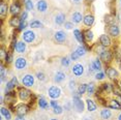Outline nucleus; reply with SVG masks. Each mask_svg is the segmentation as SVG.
I'll return each mask as SVG.
<instances>
[{
    "instance_id": "f257e3e1",
    "label": "nucleus",
    "mask_w": 121,
    "mask_h": 120,
    "mask_svg": "<svg viewBox=\"0 0 121 120\" xmlns=\"http://www.w3.org/2000/svg\"><path fill=\"white\" fill-rule=\"evenodd\" d=\"M17 94H18V97L20 99L22 102H24V103H27V102H32V99H34V95L32 94V92L30 91V90L27 88V87H24V86H22V87H18V92H17Z\"/></svg>"
},
{
    "instance_id": "f03ea898",
    "label": "nucleus",
    "mask_w": 121,
    "mask_h": 120,
    "mask_svg": "<svg viewBox=\"0 0 121 120\" xmlns=\"http://www.w3.org/2000/svg\"><path fill=\"white\" fill-rule=\"evenodd\" d=\"M81 96L82 95L80 94L78 91L77 92L73 91V106L78 113H82V112L84 111V108H85V103H84V100L82 99Z\"/></svg>"
},
{
    "instance_id": "7ed1b4c3",
    "label": "nucleus",
    "mask_w": 121,
    "mask_h": 120,
    "mask_svg": "<svg viewBox=\"0 0 121 120\" xmlns=\"http://www.w3.org/2000/svg\"><path fill=\"white\" fill-rule=\"evenodd\" d=\"M30 110V106L26 103H21L15 106V113L17 116H25Z\"/></svg>"
},
{
    "instance_id": "20e7f679",
    "label": "nucleus",
    "mask_w": 121,
    "mask_h": 120,
    "mask_svg": "<svg viewBox=\"0 0 121 120\" xmlns=\"http://www.w3.org/2000/svg\"><path fill=\"white\" fill-rule=\"evenodd\" d=\"M35 39H36V34L32 30H26L22 33V39L24 40L26 43H34Z\"/></svg>"
},
{
    "instance_id": "39448f33",
    "label": "nucleus",
    "mask_w": 121,
    "mask_h": 120,
    "mask_svg": "<svg viewBox=\"0 0 121 120\" xmlns=\"http://www.w3.org/2000/svg\"><path fill=\"white\" fill-rule=\"evenodd\" d=\"M99 58H100V60L104 62V63L109 65L112 62L113 58H114V53H113L111 50H104L103 53L99 55Z\"/></svg>"
},
{
    "instance_id": "423d86ee",
    "label": "nucleus",
    "mask_w": 121,
    "mask_h": 120,
    "mask_svg": "<svg viewBox=\"0 0 121 120\" xmlns=\"http://www.w3.org/2000/svg\"><path fill=\"white\" fill-rule=\"evenodd\" d=\"M48 95L51 99H58L61 96V89L58 86H51L48 89Z\"/></svg>"
},
{
    "instance_id": "0eeeda50",
    "label": "nucleus",
    "mask_w": 121,
    "mask_h": 120,
    "mask_svg": "<svg viewBox=\"0 0 121 120\" xmlns=\"http://www.w3.org/2000/svg\"><path fill=\"white\" fill-rule=\"evenodd\" d=\"M4 103H6L9 106L10 109H13L15 112V107H13V103H16V92L15 91H9L5 93L4 96Z\"/></svg>"
},
{
    "instance_id": "6e6552de",
    "label": "nucleus",
    "mask_w": 121,
    "mask_h": 120,
    "mask_svg": "<svg viewBox=\"0 0 121 120\" xmlns=\"http://www.w3.org/2000/svg\"><path fill=\"white\" fill-rule=\"evenodd\" d=\"M9 13L12 17L19 16L21 13V3L19 0H13V3L9 6Z\"/></svg>"
},
{
    "instance_id": "1a4fd4ad",
    "label": "nucleus",
    "mask_w": 121,
    "mask_h": 120,
    "mask_svg": "<svg viewBox=\"0 0 121 120\" xmlns=\"http://www.w3.org/2000/svg\"><path fill=\"white\" fill-rule=\"evenodd\" d=\"M34 76L30 75V73H27V75H24L23 78H22V84H23L24 87H27V88H30L34 85Z\"/></svg>"
},
{
    "instance_id": "9d476101",
    "label": "nucleus",
    "mask_w": 121,
    "mask_h": 120,
    "mask_svg": "<svg viewBox=\"0 0 121 120\" xmlns=\"http://www.w3.org/2000/svg\"><path fill=\"white\" fill-rule=\"evenodd\" d=\"M19 87V81H18V78L17 77H13L12 80L9 81L5 85V93L6 92H9V91H13L16 88Z\"/></svg>"
},
{
    "instance_id": "9b49d317",
    "label": "nucleus",
    "mask_w": 121,
    "mask_h": 120,
    "mask_svg": "<svg viewBox=\"0 0 121 120\" xmlns=\"http://www.w3.org/2000/svg\"><path fill=\"white\" fill-rule=\"evenodd\" d=\"M104 107L111 109V110H121V103L118 102L116 99H109V100L106 99Z\"/></svg>"
},
{
    "instance_id": "f8f14e48",
    "label": "nucleus",
    "mask_w": 121,
    "mask_h": 120,
    "mask_svg": "<svg viewBox=\"0 0 121 120\" xmlns=\"http://www.w3.org/2000/svg\"><path fill=\"white\" fill-rule=\"evenodd\" d=\"M27 67V59L24 57H18L15 60V69L18 70H23Z\"/></svg>"
},
{
    "instance_id": "ddd939ff",
    "label": "nucleus",
    "mask_w": 121,
    "mask_h": 120,
    "mask_svg": "<svg viewBox=\"0 0 121 120\" xmlns=\"http://www.w3.org/2000/svg\"><path fill=\"white\" fill-rule=\"evenodd\" d=\"M67 39V34L63 30H59L54 33V40L58 43H63Z\"/></svg>"
},
{
    "instance_id": "4468645a",
    "label": "nucleus",
    "mask_w": 121,
    "mask_h": 120,
    "mask_svg": "<svg viewBox=\"0 0 121 120\" xmlns=\"http://www.w3.org/2000/svg\"><path fill=\"white\" fill-rule=\"evenodd\" d=\"M84 72H85V69H84L83 64H81V63H76L71 67V73H73V75L76 76V77H81V76H83Z\"/></svg>"
},
{
    "instance_id": "2eb2a0df",
    "label": "nucleus",
    "mask_w": 121,
    "mask_h": 120,
    "mask_svg": "<svg viewBox=\"0 0 121 120\" xmlns=\"http://www.w3.org/2000/svg\"><path fill=\"white\" fill-rule=\"evenodd\" d=\"M106 73H107V76L110 80L112 81H116L118 77H119V73L117 72V69L115 67H112V66H109L106 69Z\"/></svg>"
},
{
    "instance_id": "dca6fc26",
    "label": "nucleus",
    "mask_w": 121,
    "mask_h": 120,
    "mask_svg": "<svg viewBox=\"0 0 121 120\" xmlns=\"http://www.w3.org/2000/svg\"><path fill=\"white\" fill-rule=\"evenodd\" d=\"M9 4L5 1H3V0H1V3H0V18L2 20H4L5 17L7 16V13H9Z\"/></svg>"
},
{
    "instance_id": "f3484780",
    "label": "nucleus",
    "mask_w": 121,
    "mask_h": 120,
    "mask_svg": "<svg viewBox=\"0 0 121 120\" xmlns=\"http://www.w3.org/2000/svg\"><path fill=\"white\" fill-rule=\"evenodd\" d=\"M99 43L104 48H110L112 46V40L110 39L109 35L107 34H101L99 37Z\"/></svg>"
},
{
    "instance_id": "a211bd4d",
    "label": "nucleus",
    "mask_w": 121,
    "mask_h": 120,
    "mask_svg": "<svg viewBox=\"0 0 121 120\" xmlns=\"http://www.w3.org/2000/svg\"><path fill=\"white\" fill-rule=\"evenodd\" d=\"M73 36H75V39H77V42L80 43L81 45H86L83 31H81L80 29H73Z\"/></svg>"
},
{
    "instance_id": "6ab92c4d",
    "label": "nucleus",
    "mask_w": 121,
    "mask_h": 120,
    "mask_svg": "<svg viewBox=\"0 0 121 120\" xmlns=\"http://www.w3.org/2000/svg\"><path fill=\"white\" fill-rule=\"evenodd\" d=\"M108 32H109V35H111V36L118 37L120 34V29L116 24H112V25H109L108 27Z\"/></svg>"
},
{
    "instance_id": "aec40b11",
    "label": "nucleus",
    "mask_w": 121,
    "mask_h": 120,
    "mask_svg": "<svg viewBox=\"0 0 121 120\" xmlns=\"http://www.w3.org/2000/svg\"><path fill=\"white\" fill-rule=\"evenodd\" d=\"M35 6H36V9L39 13H45V12H47V9H48L49 4L46 0H38Z\"/></svg>"
},
{
    "instance_id": "412c9836",
    "label": "nucleus",
    "mask_w": 121,
    "mask_h": 120,
    "mask_svg": "<svg viewBox=\"0 0 121 120\" xmlns=\"http://www.w3.org/2000/svg\"><path fill=\"white\" fill-rule=\"evenodd\" d=\"M94 16L92 15V13H88V15L84 16V20H83V23L84 25L86 27H91L93 24H94Z\"/></svg>"
},
{
    "instance_id": "4be33fe9",
    "label": "nucleus",
    "mask_w": 121,
    "mask_h": 120,
    "mask_svg": "<svg viewBox=\"0 0 121 120\" xmlns=\"http://www.w3.org/2000/svg\"><path fill=\"white\" fill-rule=\"evenodd\" d=\"M65 79H66V75L63 72H61V70H58L54 76V82L57 84H60V83H62V82H64Z\"/></svg>"
},
{
    "instance_id": "5701e85b",
    "label": "nucleus",
    "mask_w": 121,
    "mask_h": 120,
    "mask_svg": "<svg viewBox=\"0 0 121 120\" xmlns=\"http://www.w3.org/2000/svg\"><path fill=\"white\" fill-rule=\"evenodd\" d=\"M90 63H91V65L93 66V69H94L95 73L98 72H101V69H103V64H101L100 58H95L92 62H90Z\"/></svg>"
},
{
    "instance_id": "b1692460",
    "label": "nucleus",
    "mask_w": 121,
    "mask_h": 120,
    "mask_svg": "<svg viewBox=\"0 0 121 120\" xmlns=\"http://www.w3.org/2000/svg\"><path fill=\"white\" fill-rule=\"evenodd\" d=\"M26 49H27L26 43L24 42V40H20V42H18L17 46H16L15 51L17 52V53H19V54H24L26 52Z\"/></svg>"
},
{
    "instance_id": "393cba45",
    "label": "nucleus",
    "mask_w": 121,
    "mask_h": 120,
    "mask_svg": "<svg viewBox=\"0 0 121 120\" xmlns=\"http://www.w3.org/2000/svg\"><path fill=\"white\" fill-rule=\"evenodd\" d=\"M112 111L110 110L109 108H107V107H104L103 110L100 111V118L103 119V120H109V119H111V117H112Z\"/></svg>"
},
{
    "instance_id": "a878e982",
    "label": "nucleus",
    "mask_w": 121,
    "mask_h": 120,
    "mask_svg": "<svg viewBox=\"0 0 121 120\" xmlns=\"http://www.w3.org/2000/svg\"><path fill=\"white\" fill-rule=\"evenodd\" d=\"M83 20H84V17L80 12H75L71 15V22L73 24H80Z\"/></svg>"
},
{
    "instance_id": "bb28decb",
    "label": "nucleus",
    "mask_w": 121,
    "mask_h": 120,
    "mask_svg": "<svg viewBox=\"0 0 121 120\" xmlns=\"http://www.w3.org/2000/svg\"><path fill=\"white\" fill-rule=\"evenodd\" d=\"M37 105H38V107H39L40 109H43V110H46V109L49 108L50 103H48V100L46 99L45 96L40 95V96L38 97V99H37Z\"/></svg>"
},
{
    "instance_id": "cd10ccee",
    "label": "nucleus",
    "mask_w": 121,
    "mask_h": 120,
    "mask_svg": "<svg viewBox=\"0 0 121 120\" xmlns=\"http://www.w3.org/2000/svg\"><path fill=\"white\" fill-rule=\"evenodd\" d=\"M65 19H66V16H65L63 13H57V15L55 16V19H54L55 24H57V25H64V23L66 22Z\"/></svg>"
},
{
    "instance_id": "c85d7f7f",
    "label": "nucleus",
    "mask_w": 121,
    "mask_h": 120,
    "mask_svg": "<svg viewBox=\"0 0 121 120\" xmlns=\"http://www.w3.org/2000/svg\"><path fill=\"white\" fill-rule=\"evenodd\" d=\"M21 23V19L19 16H15V17H12L9 20V25L12 27V28H18L19 25Z\"/></svg>"
},
{
    "instance_id": "c756f323",
    "label": "nucleus",
    "mask_w": 121,
    "mask_h": 120,
    "mask_svg": "<svg viewBox=\"0 0 121 120\" xmlns=\"http://www.w3.org/2000/svg\"><path fill=\"white\" fill-rule=\"evenodd\" d=\"M85 103H86V106H87V110L89 112H94L96 109H97L96 103L91 99H87L86 100H85Z\"/></svg>"
},
{
    "instance_id": "7c9ffc66",
    "label": "nucleus",
    "mask_w": 121,
    "mask_h": 120,
    "mask_svg": "<svg viewBox=\"0 0 121 120\" xmlns=\"http://www.w3.org/2000/svg\"><path fill=\"white\" fill-rule=\"evenodd\" d=\"M83 33H84V39H85V42H86V43H91L93 40V39H94V34H93V32L90 29L84 30Z\"/></svg>"
},
{
    "instance_id": "2f4dec72",
    "label": "nucleus",
    "mask_w": 121,
    "mask_h": 120,
    "mask_svg": "<svg viewBox=\"0 0 121 120\" xmlns=\"http://www.w3.org/2000/svg\"><path fill=\"white\" fill-rule=\"evenodd\" d=\"M1 115L6 120H12V112L9 111V108L1 107Z\"/></svg>"
},
{
    "instance_id": "473e14b6",
    "label": "nucleus",
    "mask_w": 121,
    "mask_h": 120,
    "mask_svg": "<svg viewBox=\"0 0 121 120\" xmlns=\"http://www.w3.org/2000/svg\"><path fill=\"white\" fill-rule=\"evenodd\" d=\"M96 86H95V84L93 83V82H90V83H88L87 84V92L86 93L88 95H93V94H95V91H96Z\"/></svg>"
},
{
    "instance_id": "72a5a7b5",
    "label": "nucleus",
    "mask_w": 121,
    "mask_h": 120,
    "mask_svg": "<svg viewBox=\"0 0 121 120\" xmlns=\"http://www.w3.org/2000/svg\"><path fill=\"white\" fill-rule=\"evenodd\" d=\"M87 51H88V49H87V47L85 45H80L78 48H77V50H76V52H77V54L80 56V57H82V56H85L86 55V53H87Z\"/></svg>"
},
{
    "instance_id": "f704fd0d",
    "label": "nucleus",
    "mask_w": 121,
    "mask_h": 120,
    "mask_svg": "<svg viewBox=\"0 0 121 120\" xmlns=\"http://www.w3.org/2000/svg\"><path fill=\"white\" fill-rule=\"evenodd\" d=\"M29 26L31 27V28L37 29V28H42V27H43V23H42V22H40L39 20H37V19H34V20L30 21Z\"/></svg>"
},
{
    "instance_id": "c9c22d12",
    "label": "nucleus",
    "mask_w": 121,
    "mask_h": 120,
    "mask_svg": "<svg viewBox=\"0 0 121 120\" xmlns=\"http://www.w3.org/2000/svg\"><path fill=\"white\" fill-rule=\"evenodd\" d=\"M0 79H1V82H4L5 78L7 77V69L5 67V65L3 62H1V69H0Z\"/></svg>"
},
{
    "instance_id": "e433bc0d",
    "label": "nucleus",
    "mask_w": 121,
    "mask_h": 120,
    "mask_svg": "<svg viewBox=\"0 0 121 120\" xmlns=\"http://www.w3.org/2000/svg\"><path fill=\"white\" fill-rule=\"evenodd\" d=\"M24 5H25L26 10H28V12H32L34 9V4L32 0H24Z\"/></svg>"
},
{
    "instance_id": "4c0bfd02",
    "label": "nucleus",
    "mask_w": 121,
    "mask_h": 120,
    "mask_svg": "<svg viewBox=\"0 0 121 120\" xmlns=\"http://www.w3.org/2000/svg\"><path fill=\"white\" fill-rule=\"evenodd\" d=\"M7 53H9V51L5 49L4 46H2L1 49H0V59H1V62H4V60L7 56Z\"/></svg>"
},
{
    "instance_id": "58836bf2",
    "label": "nucleus",
    "mask_w": 121,
    "mask_h": 120,
    "mask_svg": "<svg viewBox=\"0 0 121 120\" xmlns=\"http://www.w3.org/2000/svg\"><path fill=\"white\" fill-rule=\"evenodd\" d=\"M104 50H106V48L103 47V46H101L100 43H95L94 47H93V51H94L95 53L99 54V55H100L101 53H103V52H104Z\"/></svg>"
},
{
    "instance_id": "ea45409f",
    "label": "nucleus",
    "mask_w": 121,
    "mask_h": 120,
    "mask_svg": "<svg viewBox=\"0 0 121 120\" xmlns=\"http://www.w3.org/2000/svg\"><path fill=\"white\" fill-rule=\"evenodd\" d=\"M13 54L12 51H9V53H7V56H6V58H5L3 63L5 65H9L13 62Z\"/></svg>"
},
{
    "instance_id": "a19ab883",
    "label": "nucleus",
    "mask_w": 121,
    "mask_h": 120,
    "mask_svg": "<svg viewBox=\"0 0 121 120\" xmlns=\"http://www.w3.org/2000/svg\"><path fill=\"white\" fill-rule=\"evenodd\" d=\"M70 61H71V59H70V57H62L61 58V65L62 66H64V67H68L69 66V64H70Z\"/></svg>"
},
{
    "instance_id": "79ce46f5",
    "label": "nucleus",
    "mask_w": 121,
    "mask_h": 120,
    "mask_svg": "<svg viewBox=\"0 0 121 120\" xmlns=\"http://www.w3.org/2000/svg\"><path fill=\"white\" fill-rule=\"evenodd\" d=\"M104 22H106L108 25H112V24H115V19H114V16L112 15H107L104 16Z\"/></svg>"
},
{
    "instance_id": "37998d69",
    "label": "nucleus",
    "mask_w": 121,
    "mask_h": 120,
    "mask_svg": "<svg viewBox=\"0 0 121 120\" xmlns=\"http://www.w3.org/2000/svg\"><path fill=\"white\" fill-rule=\"evenodd\" d=\"M78 92L81 95H83V94L86 93V92H87V84L83 83V84H81V85H79V87H78Z\"/></svg>"
},
{
    "instance_id": "c03bdc74",
    "label": "nucleus",
    "mask_w": 121,
    "mask_h": 120,
    "mask_svg": "<svg viewBox=\"0 0 121 120\" xmlns=\"http://www.w3.org/2000/svg\"><path fill=\"white\" fill-rule=\"evenodd\" d=\"M104 79H106V73L103 72V70L95 73V80H97V81H104Z\"/></svg>"
},
{
    "instance_id": "a18cd8bd",
    "label": "nucleus",
    "mask_w": 121,
    "mask_h": 120,
    "mask_svg": "<svg viewBox=\"0 0 121 120\" xmlns=\"http://www.w3.org/2000/svg\"><path fill=\"white\" fill-rule=\"evenodd\" d=\"M27 21H21V23H20V25H19V27L17 28V31L19 32H21V31H24V29H26L27 28Z\"/></svg>"
},
{
    "instance_id": "49530a36",
    "label": "nucleus",
    "mask_w": 121,
    "mask_h": 120,
    "mask_svg": "<svg viewBox=\"0 0 121 120\" xmlns=\"http://www.w3.org/2000/svg\"><path fill=\"white\" fill-rule=\"evenodd\" d=\"M35 77H36L39 81H42V82L46 81V79H47V77H46V75H45V73L43 72H37L36 75H35Z\"/></svg>"
},
{
    "instance_id": "de8ad7c7",
    "label": "nucleus",
    "mask_w": 121,
    "mask_h": 120,
    "mask_svg": "<svg viewBox=\"0 0 121 120\" xmlns=\"http://www.w3.org/2000/svg\"><path fill=\"white\" fill-rule=\"evenodd\" d=\"M53 113L55 115H60V114H62L63 113V107H61V106H57L56 108L53 109Z\"/></svg>"
},
{
    "instance_id": "09e8293b",
    "label": "nucleus",
    "mask_w": 121,
    "mask_h": 120,
    "mask_svg": "<svg viewBox=\"0 0 121 120\" xmlns=\"http://www.w3.org/2000/svg\"><path fill=\"white\" fill-rule=\"evenodd\" d=\"M17 43H18L17 36H16V37H13L12 42H10V46H9V48H10V51H13V50H15V49H16V46H17Z\"/></svg>"
},
{
    "instance_id": "8fccbe9b",
    "label": "nucleus",
    "mask_w": 121,
    "mask_h": 120,
    "mask_svg": "<svg viewBox=\"0 0 121 120\" xmlns=\"http://www.w3.org/2000/svg\"><path fill=\"white\" fill-rule=\"evenodd\" d=\"M20 19H21V21H27V19H28V10H23L21 13Z\"/></svg>"
},
{
    "instance_id": "3c124183",
    "label": "nucleus",
    "mask_w": 121,
    "mask_h": 120,
    "mask_svg": "<svg viewBox=\"0 0 121 120\" xmlns=\"http://www.w3.org/2000/svg\"><path fill=\"white\" fill-rule=\"evenodd\" d=\"M63 26H64V28L66 30H71L73 28V22H65Z\"/></svg>"
},
{
    "instance_id": "603ef678",
    "label": "nucleus",
    "mask_w": 121,
    "mask_h": 120,
    "mask_svg": "<svg viewBox=\"0 0 121 120\" xmlns=\"http://www.w3.org/2000/svg\"><path fill=\"white\" fill-rule=\"evenodd\" d=\"M68 88H69L71 91H75V88H76V81L70 80L69 83H68Z\"/></svg>"
},
{
    "instance_id": "864d4df0",
    "label": "nucleus",
    "mask_w": 121,
    "mask_h": 120,
    "mask_svg": "<svg viewBox=\"0 0 121 120\" xmlns=\"http://www.w3.org/2000/svg\"><path fill=\"white\" fill-rule=\"evenodd\" d=\"M80 58V56L78 55V54H77V52L75 51V52H73V53L70 54V59L71 60H73V61H77V60H78Z\"/></svg>"
},
{
    "instance_id": "5fc2aeb1",
    "label": "nucleus",
    "mask_w": 121,
    "mask_h": 120,
    "mask_svg": "<svg viewBox=\"0 0 121 120\" xmlns=\"http://www.w3.org/2000/svg\"><path fill=\"white\" fill-rule=\"evenodd\" d=\"M57 106H59L58 105V102H57V99H51L50 100V107H52V108H56Z\"/></svg>"
},
{
    "instance_id": "6e6d98bb",
    "label": "nucleus",
    "mask_w": 121,
    "mask_h": 120,
    "mask_svg": "<svg viewBox=\"0 0 121 120\" xmlns=\"http://www.w3.org/2000/svg\"><path fill=\"white\" fill-rule=\"evenodd\" d=\"M15 120H25V118H24V116H17Z\"/></svg>"
},
{
    "instance_id": "4d7b16f0",
    "label": "nucleus",
    "mask_w": 121,
    "mask_h": 120,
    "mask_svg": "<svg viewBox=\"0 0 121 120\" xmlns=\"http://www.w3.org/2000/svg\"><path fill=\"white\" fill-rule=\"evenodd\" d=\"M116 99L121 103V95H117V96H116Z\"/></svg>"
},
{
    "instance_id": "13d9d810",
    "label": "nucleus",
    "mask_w": 121,
    "mask_h": 120,
    "mask_svg": "<svg viewBox=\"0 0 121 120\" xmlns=\"http://www.w3.org/2000/svg\"><path fill=\"white\" fill-rule=\"evenodd\" d=\"M73 2H75V3H81V1L82 0H73Z\"/></svg>"
},
{
    "instance_id": "bf43d9fd",
    "label": "nucleus",
    "mask_w": 121,
    "mask_h": 120,
    "mask_svg": "<svg viewBox=\"0 0 121 120\" xmlns=\"http://www.w3.org/2000/svg\"><path fill=\"white\" fill-rule=\"evenodd\" d=\"M118 87H119V88L121 89V79L119 80V82H118Z\"/></svg>"
},
{
    "instance_id": "052dcab7",
    "label": "nucleus",
    "mask_w": 121,
    "mask_h": 120,
    "mask_svg": "<svg viewBox=\"0 0 121 120\" xmlns=\"http://www.w3.org/2000/svg\"><path fill=\"white\" fill-rule=\"evenodd\" d=\"M83 120H92V119H91V118H89V117H85Z\"/></svg>"
},
{
    "instance_id": "680f3d73",
    "label": "nucleus",
    "mask_w": 121,
    "mask_h": 120,
    "mask_svg": "<svg viewBox=\"0 0 121 120\" xmlns=\"http://www.w3.org/2000/svg\"><path fill=\"white\" fill-rule=\"evenodd\" d=\"M118 120H121V113L118 115Z\"/></svg>"
},
{
    "instance_id": "e2e57ef3",
    "label": "nucleus",
    "mask_w": 121,
    "mask_h": 120,
    "mask_svg": "<svg viewBox=\"0 0 121 120\" xmlns=\"http://www.w3.org/2000/svg\"><path fill=\"white\" fill-rule=\"evenodd\" d=\"M119 69H120V70H121V62L119 63Z\"/></svg>"
},
{
    "instance_id": "0e129e2a",
    "label": "nucleus",
    "mask_w": 121,
    "mask_h": 120,
    "mask_svg": "<svg viewBox=\"0 0 121 120\" xmlns=\"http://www.w3.org/2000/svg\"><path fill=\"white\" fill-rule=\"evenodd\" d=\"M50 120H58L57 118H52V119H50Z\"/></svg>"
},
{
    "instance_id": "69168bd1",
    "label": "nucleus",
    "mask_w": 121,
    "mask_h": 120,
    "mask_svg": "<svg viewBox=\"0 0 121 120\" xmlns=\"http://www.w3.org/2000/svg\"><path fill=\"white\" fill-rule=\"evenodd\" d=\"M87 1H90V2H91V1H93V0H87Z\"/></svg>"
},
{
    "instance_id": "338daca9",
    "label": "nucleus",
    "mask_w": 121,
    "mask_h": 120,
    "mask_svg": "<svg viewBox=\"0 0 121 120\" xmlns=\"http://www.w3.org/2000/svg\"><path fill=\"white\" fill-rule=\"evenodd\" d=\"M120 2H121V0H120Z\"/></svg>"
}]
</instances>
